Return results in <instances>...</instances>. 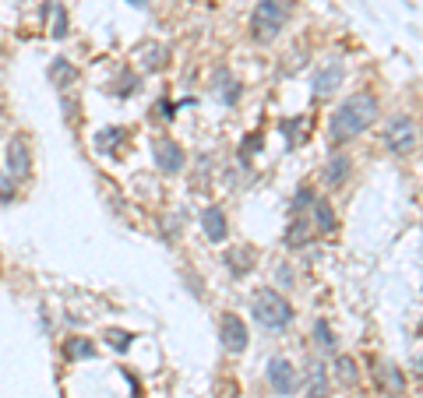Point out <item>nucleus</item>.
Instances as JSON below:
<instances>
[{"mask_svg":"<svg viewBox=\"0 0 423 398\" xmlns=\"http://www.w3.org/2000/svg\"><path fill=\"white\" fill-rule=\"evenodd\" d=\"M8 169L14 176H28V173H32V151H28L25 138H11L8 141Z\"/></svg>","mask_w":423,"mask_h":398,"instance_id":"nucleus-9","label":"nucleus"},{"mask_svg":"<svg viewBox=\"0 0 423 398\" xmlns=\"http://www.w3.org/2000/svg\"><path fill=\"white\" fill-rule=\"evenodd\" d=\"M131 339H134V335H131V331H120V328H110V331H106V342H110L116 353H124V349L131 346Z\"/></svg>","mask_w":423,"mask_h":398,"instance_id":"nucleus-24","label":"nucleus"},{"mask_svg":"<svg viewBox=\"0 0 423 398\" xmlns=\"http://www.w3.org/2000/svg\"><path fill=\"white\" fill-rule=\"evenodd\" d=\"M166 64H169V50H166V46L148 43V46L141 50V67H145V71H163Z\"/></svg>","mask_w":423,"mask_h":398,"instance_id":"nucleus-13","label":"nucleus"},{"mask_svg":"<svg viewBox=\"0 0 423 398\" xmlns=\"http://www.w3.org/2000/svg\"><path fill=\"white\" fill-rule=\"evenodd\" d=\"M46 74H50V81H53L56 88H68V85L78 78V71H74V64H71L68 56H53L50 67H46Z\"/></svg>","mask_w":423,"mask_h":398,"instance_id":"nucleus-12","label":"nucleus"},{"mask_svg":"<svg viewBox=\"0 0 423 398\" xmlns=\"http://www.w3.org/2000/svg\"><path fill=\"white\" fill-rule=\"evenodd\" d=\"M152 159H156V169L166 173V176H176L184 169V148H180L173 138H156L152 141Z\"/></svg>","mask_w":423,"mask_h":398,"instance_id":"nucleus-6","label":"nucleus"},{"mask_svg":"<svg viewBox=\"0 0 423 398\" xmlns=\"http://www.w3.org/2000/svg\"><path fill=\"white\" fill-rule=\"evenodd\" d=\"M314 222H318V233H331L336 229V211L324 198H314Z\"/></svg>","mask_w":423,"mask_h":398,"instance_id":"nucleus-16","label":"nucleus"},{"mask_svg":"<svg viewBox=\"0 0 423 398\" xmlns=\"http://www.w3.org/2000/svg\"><path fill=\"white\" fill-rule=\"evenodd\" d=\"M50 11H53V39H64L68 36V11H64V4H50Z\"/></svg>","mask_w":423,"mask_h":398,"instance_id":"nucleus-21","label":"nucleus"},{"mask_svg":"<svg viewBox=\"0 0 423 398\" xmlns=\"http://www.w3.org/2000/svg\"><path fill=\"white\" fill-rule=\"evenodd\" d=\"M268 388L276 391V395H282V398H289V395H296V388H300V374H296V366L289 363V359H282V356H276V359H268Z\"/></svg>","mask_w":423,"mask_h":398,"instance_id":"nucleus-5","label":"nucleus"},{"mask_svg":"<svg viewBox=\"0 0 423 398\" xmlns=\"http://www.w3.org/2000/svg\"><path fill=\"white\" fill-rule=\"evenodd\" d=\"M346 78V67H342V60H328V67H321L314 74V96H331Z\"/></svg>","mask_w":423,"mask_h":398,"instance_id":"nucleus-8","label":"nucleus"},{"mask_svg":"<svg viewBox=\"0 0 423 398\" xmlns=\"http://www.w3.org/2000/svg\"><path fill=\"white\" fill-rule=\"evenodd\" d=\"M314 342H318V349L331 353V349H336V331H331L324 321H318V324H314Z\"/></svg>","mask_w":423,"mask_h":398,"instance_id":"nucleus-19","label":"nucleus"},{"mask_svg":"<svg viewBox=\"0 0 423 398\" xmlns=\"http://www.w3.org/2000/svg\"><path fill=\"white\" fill-rule=\"evenodd\" d=\"M212 81H216V85H212V88H216V96L226 103V106H233L236 99H240V81L226 71V67H216V74H212Z\"/></svg>","mask_w":423,"mask_h":398,"instance_id":"nucleus-11","label":"nucleus"},{"mask_svg":"<svg viewBox=\"0 0 423 398\" xmlns=\"http://www.w3.org/2000/svg\"><path fill=\"white\" fill-rule=\"evenodd\" d=\"M0 113H4V103H0Z\"/></svg>","mask_w":423,"mask_h":398,"instance_id":"nucleus-30","label":"nucleus"},{"mask_svg":"<svg viewBox=\"0 0 423 398\" xmlns=\"http://www.w3.org/2000/svg\"><path fill=\"white\" fill-rule=\"evenodd\" d=\"M378 374H384V377H388V388H391V395H399V391H402V374H399L391 363L378 366Z\"/></svg>","mask_w":423,"mask_h":398,"instance_id":"nucleus-25","label":"nucleus"},{"mask_svg":"<svg viewBox=\"0 0 423 398\" xmlns=\"http://www.w3.org/2000/svg\"><path fill=\"white\" fill-rule=\"evenodd\" d=\"M120 138H124V127H106V131H99V134H96V151H113Z\"/></svg>","mask_w":423,"mask_h":398,"instance_id":"nucleus-18","label":"nucleus"},{"mask_svg":"<svg viewBox=\"0 0 423 398\" xmlns=\"http://www.w3.org/2000/svg\"><path fill=\"white\" fill-rule=\"evenodd\" d=\"M311 398H328V377L321 363H311Z\"/></svg>","mask_w":423,"mask_h":398,"instance_id":"nucleus-17","label":"nucleus"},{"mask_svg":"<svg viewBox=\"0 0 423 398\" xmlns=\"http://www.w3.org/2000/svg\"><path fill=\"white\" fill-rule=\"evenodd\" d=\"M307 222H293V229H289V236H286V243H289V247H300V243H307V229H304Z\"/></svg>","mask_w":423,"mask_h":398,"instance_id":"nucleus-27","label":"nucleus"},{"mask_svg":"<svg viewBox=\"0 0 423 398\" xmlns=\"http://www.w3.org/2000/svg\"><path fill=\"white\" fill-rule=\"evenodd\" d=\"M201 229H205V236H208L212 243H223V240H226V233H229L223 208H216V205L205 208V211H201Z\"/></svg>","mask_w":423,"mask_h":398,"instance_id":"nucleus-10","label":"nucleus"},{"mask_svg":"<svg viewBox=\"0 0 423 398\" xmlns=\"http://www.w3.org/2000/svg\"><path fill=\"white\" fill-rule=\"evenodd\" d=\"M349 169H353V163L346 156H336V159L324 166V183H328V187H339V183H346Z\"/></svg>","mask_w":423,"mask_h":398,"instance_id":"nucleus-15","label":"nucleus"},{"mask_svg":"<svg viewBox=\"0 0 423 398\" xmlns=\"http://www.w3.org/2000/svg\"><path fill=\"white\" fill-rule=\"evenodd\" d=\"M307 205H314V191L311 187H300L293 194V208H307Z\"/></svg>","mask_w":423,"mask_h":398,"instance_id":"nucleus-28","label":"nucleus"},{"mask_svg":"<svg viewBox=\"0 0 423 398\" xmlns=\"http://www.w3.org/2000/svg\"><path fill=\"white\" fill-rule=\"evenodd\" d=\"M219 335H223V349L226 353H244L247 349V324L240 321L236 314H223V321H219Z\"/></svg>","mask_w":423,"mask_h":398,"instance_id":"nucleus-7","label":"nucleus"},{"mask_svg":"<svg viewBox=\"0 0 423 398\" xmlns=\"http://www.w3.org/2000/svg\"><path fill=\"white\" fill-rule=\"evenodd\" d=\"M110 92H113V96H120V99H124V96H134V92H138V74H120Z\"/></svg>","mask_w":423,"mask_h":398,"instance_id":"nucleus-22","label":"nucleus"},{"mask_svg":"<svg viewBox=\"0 0 423 398\" xmlns=\"http://www.w3.org/2000/svg\"><path fill=\"white\" fill-rule=\"evenodd\" d=\"M226 261H229V268H233V271H244V275L254 268V254H251V251H229V254H226Z\"/></svg>","mask_w":423,"mask_h":398,"instance_id":"nucleus-20","label":"nucleus"},{"mask_svg":"<svg viewBox=\"0 0 423 398\" xmlns=\"http://www.w3.org/2000/svg\"><path fill=\"white\" fill-rule=\"evenodd\" d=\"M289 11H293L289 0H258V8H254V14H251V36H254V43L279 39Z\"/></svg>","mask_w":423,"mask_h":398,"instance_id":"nucleus-2","label":"nucleus"},{"mask_svg":"<svg viewBox=\"0 0 423 398\" xmlns=\"http://www.w3.org/2000/svg\"><path fill=\"white\" fill-rule=\"evenodd\" d=\"M14 194H18V180L11 169H4L0 173V201H14Z\"/></svg>","mask_w":423,"mask_h":398,"instance_id":"nucleus-23","label":"nucleus"},{"mask_svg":"<svg viewBox=\"0 0 423 398\" xmlns=\"http://www.w3.org/2000/svg\"><path fill=\"white\" fill-rule=\"evenodd\" d=\"M336 366H339V381H342V384H353V381H356V363H353L349 356H342Z\"/></svg>","mask_w":423,"mask_h":398,"instance_id":"nucleus-26","label":"nucleus"},{"mask_svg":"<svg viewBox=\"0 0 423 398\" xmlns=\"http://www.w3.org/2000/svg\"><path fill=\"white\" fill-rule=\"evenodd\" d=\"M378 113L381 109H378V99L374 96H367V92H356V96H349L336 113H331V127H328L331 141L346 145V141L360 138L378 120Z\"/></svg>","mask_w":423,"mask_h":398,"instance_id":"nucleus-1","label":"nucleus"},{"mask_svg":"<svg viewBox=\"0 0 423 398\" xmlns=\"http://www.w3.org/2000/svg\"><path fill=\"white\" fill-rule=\"evenodd\" d=\"M64 356L68 359H92L96 356V342L92 339H81V335H71L64 342Z\"/></svg>","mask_w":423,"mask_h":398,"instance_id":"nucleus-14","label":"nucleus"},{"mask_svg":"<svg viewBox=\"0 0 423 398\" xmlns=\"http://www.w3.org/2000/svg\"><path fill=\"white\" fill-rule=\"evenodd\" d=\"M254 317L268 328V331H279V328H286L289 321H293V307H289V300L282 296V293H276V289H261L258 296H254Z\"/></svg>","mask_w":423,"mask_h":398,"instance_id":"nucleus-3","label":"nucleus"},{"mask_svg":"<svg viewBox=\"0 0 423 398\" xmlns=\"http://www.w3.org/2000/svg\"><path fill=\"white\" fill-rule=\"evenodd\" d=\"M381 141L388 151H395V156H402V151H409L416 145V124L409 116H391L384 131H381Z\"/></svg>","mask_w":423,"mask_h":398,"instance_id":"nucleus-4","label":"nucleus"},{"mask_svg":"<svg viewBox=\"0 0 423 398\" xmlns=\"http://www.w3.org/2000/svg\"><path fill=\"white\" fill-rule=\"evenodd\" d=\"M131 8H148V0H127Z\"/></svg>","mask_w":423,"mask_h":398,"instance_id":"nucleus-29","label":"nucleus"}]
</instances>
